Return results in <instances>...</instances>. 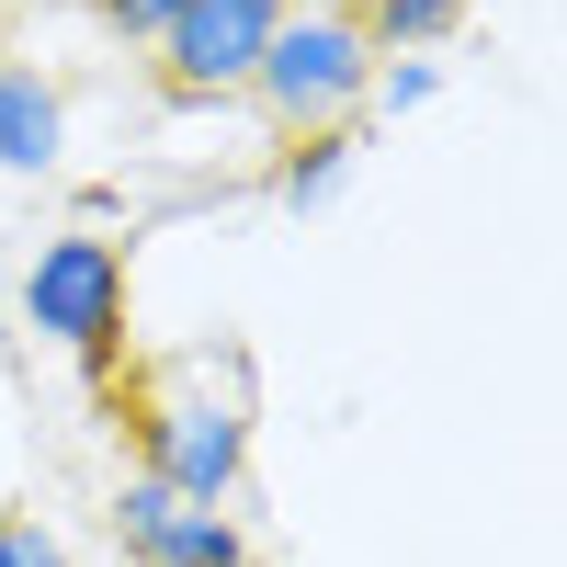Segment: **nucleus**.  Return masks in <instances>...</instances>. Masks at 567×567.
Segmentation results:
<instances>
[{"instance_id": "nucleus-7", "label": "nucleus", "mask_w": 567, "mask_h": 567, "mask_svg": "<svg viewBox=\"0 0 567 567\" xmlns=\"http://www.w3.org/2000/svg\"><path fill=\"white\" fill-rule=\"evenodd\" d=\"M352 171H363V125H329V136H284V159H272V216H329L352 194Z\"/></svg>"}, {"instance_id": "nucleus-8", "label": "nucleus", "mask_w": 567, "mask_h": 567, "mask_svg": "<svg viewBox=\"0 0 567 567\" xmlns=\"http://www.w3.org/2000/svg\"><path fill=\"white\" fill-rule=\"evenodd\" d=\"M363 12V45L374 58H443L465 34V0H352Z\"/></svg>"}, {"instance_id": "nucleus-6", "label": "nucleus", "mask_w": 567, "mask_h": 567, "mask_svg": "<svg viewBox=\"0 0 567 567\" xmlns=\"http://www.w3.org/2000/svg\"><path fill=\"white\" fill-rule=\"evenodd\" d=\"M69 171V91L0 58V182H58Z\"/></svg>"}, {"instance_id": "nucleus-9", "label": "nucleus", "mask_w": 567, "mask_h": 567, "mask_svg": "<svg viewBox=\"0 0 567 567\" xmlns=\"http://www.w3.org/2000/svg\"><path fill=\"white\" fill-rule=\"evenodd\" d=\"M432 103H443V58H374V91H363L374 125H409V114H432Z\"/></svg>"}, {"instance_id": "nucleus-5", "label": "nucleus", "mask_w": 567, "mask_h": 567, "mask_svg": "<svg viewBox=\"0 0 567 567\" xmlns=\"http://www.w3.org/2000/svg\"><path fill=\"white\" fill-rule=\"evenodd\" d=\"M284 12H296V0H194V12L159 34L171 103H227V91H250V69H261V45H272Z\"/></svg>"}, {"instance_id": "nucleus-1", "label": "nucleus", "mask_w": 567, "mask_h": 567, "mask_svg": "<svg viewBox=\"0 0 567 567\" xmlns=\"http://www.w3.org/2000/svg\"><path fill=\"white\" fill-rule=\"evenodd\" d=\"M136 477H159L205 511H239V488H250V386L239 374L216 386V352H182L136 386Z\"/></svg>"}, {"instance_id": "nucleus-11", "label": "nucleus", "mask_w": 567, "mask_h": 567, "mask_svg": "<svg viewBox=\"0 0 567 567\" xmlns=\"http://www.w3.org/2000/svg\"><path fill=\"white\" fill-rule=\"evenodd\" d=\"M182 12H194V0H103V23H114L125 45H159V34H171Z\"/></svg>"}, {"instance_id": "nucleus-4", "label": "nucleus", "mask_w": 567, "mask_h": 567, "mask_svg": "<svg viewBox=\"0 0 567 567\" xmlns=\"http://www.w3.org/2000/svg\"><path fill=\"white\" fill-rule=\"evenodd\" d=\"M114 556L125 567H261V545H250V523L239 511H205V499H182V488H159V477H114Z\"/></svg>"}, {"instance_id": "nucleus-3", "label": "nucleus", "mask_w": 567, "mask_h": 567, "mask_svg": "<svg viewBox=\"0 0 567 567\" xmlns=\"http://www.w3.org/2000/svg\"><path fill=\"white\" fill-rule=\"evenodd\" d=\"M363 91H374V45L352 0H296L272 23L261 69H250V103L284 136H329V125H363Z\"/></svg>"}, {"instance_id": "nucleus-10", "label": "nucleus", "mask_w": 567, "mask_h": 567, "mask_svg": "<svg viewBox=\"0 0 567 567\" xmlns=\"http://www.w3.org/2000/svg\"><path fill=\"white\" fill-rule=\"evenodd\" d=\"M0 567H69L58 523H34V511H0Z\"/></svg>"}, {"instance_id": "nucleus-2", "label": "nucleus", "mask_w": 567, "mask_h": 567, "mask_svg": "<svg viewBox=\"0 0 567 567\" xmlns=\"http://www.w3.org/2000/svg\"><path fill=\"white\" fill-rule=\"evenodd\" d=\"M125 307H136V261H125V239H103V227H58V239H34L23 272H12V318L45 352H69L80 374L125 363Z\"/></svg>"}]
</instances>
